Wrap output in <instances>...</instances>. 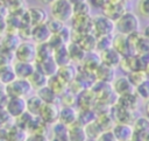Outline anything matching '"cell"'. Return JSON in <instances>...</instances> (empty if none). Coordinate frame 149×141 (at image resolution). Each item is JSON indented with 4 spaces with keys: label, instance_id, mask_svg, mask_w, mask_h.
<instances>
[{
    "label": "cell",
    "instance_id": "cell-31",
    "mask_svg": "<svg viewBox=\"0 0 149 141\" xmlns=\"http://www.w3.org/2000/svg\"><path fill=\"white\" fill-rule=\"evenodd\" d=\"M47 26H48V28L50 29V31L54 35V34H58L63 29L64 23L61 22V21H58V20H56V19H54V17H51V19H49L47 21Z\"/></svg>",
    "mask_w": 149,
    "mask_h": 141
},
{
    "label": "cell",
    "instance_id": "cell-14",
    "mask_svg": "<svg viewBox=\"0 0 149 141\" xmlns=\"http://www.w3.org/2000/svg\"><path fill=\"white\" fill-rule=\"evenodd\" d=\"M59 122L70 127L78 121V111L73 106H63L59 111Z\"/></svg>",
    "mask_w": 149,
    "mask_h": 141
},
{
    "label": "cell",
    "instance_id": "cell-17",
    "mask_svg": "<svg viewBox=\"0 0 149 141\" xmlns=\"http://www.w3.org/2000/svg\"><path fill=\"white\" fill-rule=\"evenodd\" d=\"M68 139H69V141H87L88 136H87L85 127L83 125L76 122L74 125L69 127Z\"/></svg>",
    "mask_w": 149,
    "mask_h": 141
},
{
    "label": "cell",
    "instance_id": "cell-9",
    "mask_svg": "<svg viewBox=\"0 0 149 141\" xmlns=\"http://www.w3.org/2000/svg\"><path fill=\"white\" fill-rule=\"evenodd\" d=\"M113 48L122 56V57H127L130 55H134L133 52V47L130 44L129 37L125 36V35H120L116 34L115 36H113Z\"/></svg>",
    "mask_w": 149,
    "mask_h": 141
},
{
    "label": "cell",
    "instance_id": "cell-34",
    "mask_svg": "<svg viewBox=\"0 0 149 141\" xmlns=\"http://www.w3.org/2000/svg\"><path fill=\"white\" fill-rule=\"evenodd\" d=\"M7 31H8V26L6 17H0V40L7 34Z\"/></svg>",
    "mask_w": 149,
    "mask_h": 141
},
{
    "label": "cell",
    "instance_id": "cell-2",
    "mask_svg": "<svg viewBox=\"0 0 149 141\" xmlns=\"http://www.w3.org/2000/svg\"><path fill=\"white\" fill-rule=\"evenodd\" d=\"M50 14L51 17L65 23L73 19L74 6L70 2V0H55L50 5Z\"/></svg>",
    "mask_w": 149,
    "mask_h": 141
},
{
    "label": "cell",
    "instance_id": "cell-19",
    "mask_svg": "<svg viewBox=\"0 0 149 141\" xmlns=\"http://www.w3.org/2000/svg\"><path fill=\"white\" fill-rule=\"evenodd\" d=\"M28 132L17 126L15 122L7 127V140L8 141H26Z\"/></svg>",
    "mask_w": 149,
    "mask_h": 141
},
{
    "label": "cell",
    "instance_id": "cell-26",
    "mask_svg": "<svg viewBox=\"0 0 149 141\" xmlns=\"http://www.w3.org/2000/svg\"><path fill=\"white\" fill-rule=\"evenodd\" d=\"M36 93L45 104H54V103H56V99L58 98V96L48 85L42 87V89H40V90H37Z\"/></svg>",
    "mask_w": 149,
    "mask_h": 141
},
{
    "label": "cell",
    "instance_id": "cell-39",
    "mask_svg": "<svg viewBox=\"0 0 149 141\" xmlns=\"http://www.w3.org/2000/svg\"><path fill=\"white\" fill-rule=\"evenodd\" d=\"M3 89H5V86H3V84H2V82L0 79V90H3Z\"/></svg>",
    "mask_w": 149,
    "mask_h": 141
},
{
    "label": "cell",
    "instance_id": "cell-8",
    "mask_svg": "<svg viewBox=\"0 0 149 141\" xmlns=\"http://www.w3.org/2000/svg\"><path fill=\"white\" fill-rule=\"evenodd\" d=\"M59 111L61 107H58V105L56 103L54 104H44L41 113H40V118L42 119V121L45 125H54L56 122H58L59 120Z\"/></svg>",
    "mask_w": 149,
    "mask_h": 141
},
{
    "label": "cell",
    "instance_id": "cell-12",
    "mask_svg": "<svg viewBox=\"0 0 149 141\" xmlns=\"http://www.w3.org/2000/svg\"><path fill=\"white\" fill-rule=\"evenodd\" d=\"M36 68H37L36 64L30 62L15 61L13 63V69L15 71V75L17 78H21V79H29L35 72Z\"/></svg>",
    "mask_w": 149,
    "mask_h": 141
},
{
    "label": "cell",
    "instance_id": "cell-24",
    "mask_svg": "<svg viewBox=\"0 0 149 141\" xmlns=\"http://www.w3.org/2000/svg\"><path fill=\"white\" fill-rule=\"evenodd\" d=\"M133 127H134V134L146 136L149 133V119L147 117L136 118L134 120Z\"/></svg>",
    "mask_w": 149,
    "mask_h": 141
},
{
    "label": "cell",
    "instance_id": "cell-1",
    "mask_svg": "<svg viewBox=\"0 0 149 141\" xmlns=\"http://www.w3.org/2000/svg\"><path fill=\"white\" fill-rule=\"evenodd\" d=\"M116 34L132 36L140 30V19L134 12H123L115 21Z\"/></svg>",
    "mask_w": 149,
    "mask_h": 141
},
{
    "label": "cell",
    "instance_id": "cell-32",
    "mask_svg": "<svg viewBox=\"0 0 149 141\" xmlns=\"http://www.w3.org/2000/svg\"><path fill=\"white\" fill-rule=\"evenodd\" d=\"M26 141H50V139L47 136L44 132L41 133H30L28 134Z\"/></svg>",
    "mask_w": 149,
    "mask_h": 141
},
{
    "label": "cell",
    "instance_id": "cell-29",
    "mask_svg": "<svg viewBox=\"0 0 149 141\" xmlns=\"http://www.w3.org/2000/svg\"><path fill=\"white\" fill-rule=\"evenodd\" d=\"M135 93L140 99H143L144 101L149 100V77L135 87Z\"/></svg>",
    "mask_w": 149,
    "mask_h": 141
},
{
    "label": "cell",
    "instance_id": "cell-30",
    "mask_svg": "<svg viewBox=\"0 0 149 141\" xmlns=\"http://www.w3.org/2000/svg\"><path fill=\"white\" fill-rule=\"evenodd\" d=\"M135 8L139 16L149 20V0H137Z\"/></svg>",
    "mask_w": 149,
    "mask_h": 141
},
{
    "label": "cell",
    "instance_id": "cell-23",
    "mask_svg": "<svg viewBox=\"0 0 149 141\" xmlns=\"http://www.w3.org/2000/svg\"><path fill=\"white\" fill-rule=\"evenodd\" d=\"M48 86L59 97L61 94H63V93L66 91L68 84H66L58 75H55V76H52V77L49 78V80H48Z\"/></svg>",
    "mask_w": 149,
    "mask_h": 141
},
{
    "label": "cell",
    "instance_id": "cell-21",
    "mask_svg": "<svg viewBox=\"0 0 149 141\" xmlns=\"http://www.w3.org/2000/svg\"><path fill=\"white\" fill-rule=\"evenodd\" d=\"M54 58H55V61H56V63L58 64L59 68L70 64L71 63V58H70V55H69L68 44L55 49L54 50Z\"/></svg>",
    "mask_w": 149,
    "mask_h": 141
},
{
    "label": "cell",
    "instance_id": "cell-38",
    "mask_svg": "<svg viewBox=\"0 0 149 141\" xmlns=\"http://www.w3.org/2000/svg\"><path fill=\"white\" fill-rule=\"evenodd\" d=\"M37 1H40V2L43 3V5H49V6H50L55 0H37Z\"/></svg>",
    "mask_w": 149,
    "mask_h": 141
},
{
    "label": "cell",
    "instance_id": "cell-27",
    "mask_svg": "<svg viewBox=\"0 0 149 141\" xmlns=\"http://www.w3.org/2000/svg\"><path fill=\"white\" fill-rule=\"evenodd\" d=\"M16 75H15V71L13 69V64L12 65H7L2 69H0V79L3 84V86L10 84L12 82H14L16 79Z\"/></svg>",
    "mask_w": 149,
    "mask_h": 141
},
{
    "label": "cell",
    "instance_id": "cell-28",
    "mask_svg": "<svg viewBox=\"0 0 149 141\" xmlns=\"http://www.w3.org/2000/svg\"><path fill=\"white\" fill-rule=\"evenodd\" d=\"M68 132H69V127L65 126L62 122H56L52 125L51 128V134L54 139H58V140H66L68 139Z\"/></svg>",
    "mask_w": 149,
    "mask_h": 141
},
{
    "label": "cell",
    "instance_id": "cell-22",
    "mask_svg": "<svg viewBox=\"0 0 149 141\" xmlns=\"http://www.w3.org/2000/svg\"><path fill=\"white\" fill-rule=\"evenodd\" d=\"M48 80H49V78L38 68H36V70L33 73V76L29 78V82H30L33 89L36 90V91L40 90V89H42V87H44V86H47L48 85Z\"/></svg>",
    "mask_w": 149,
    "mask_h": 141
},
{
    "label": "cell",
    "instance_id": "cell-13",
    "mask_svg": "<svg viewBox=\"0 0 149 141\" xmlns=\"http://www.w3.org/2000/svg\"><path fill=\"white\" fill-rule=\"evenodd\" d=\"M51 36H52V33L48 28L47 23L35 26V27L31 28V40L36 44H42V43L49 42Z\"/></svg>",
    "mask_w": 149,
    "mask_h": 141
},
{
    "label": "cell",
    "instance_id": "cell-40",
    "mask_svg": "<svg viewBox=\"0 0 149 141\" xmlns=\"http://www.w3.org/2000/svg\"><path fill=\"white\" fill-rule=\"evenodd\" d=\"M144 141H149V133L146 135V139H144Z\"/></svg>",
    "mask_w": 149,
    "mask_h": 141
},
{
    "label": "cell",
    "instance_id": "cell-37",
    "mask_svg": "<svg viewBox=\"0 0 149 141\" xmlns=\"http://www.w3.org/2000/svg\"><path fill=\"white\" fill-rule=\"evenodd\" d=\"M87 0H70V2L73 5V6H77V5H80V3H84L86 2Z\"/></svg>",
    "mask_w": 149,
    "mask_h": 141
},
{
    "label": "cell",
    "instance_id": "cell-25",
    "mask_svg": "<svg viewBox=\"0 0 149 141\" xmlns=\"http://www.w3.org/2000/svg\"><path fill=\"white\" fill-rule=\"evenodd\" d=\"M54 56V49L51 48V45L47 42V43H42V44H37V55H36V63H41L50 57Z\"/></svg>",
    "mask_w": 149,
    "mask_h": 141
},
{
    "label": "cell",
    "instance_id": "cell-7",
    "mask_svg": "<svg viewBox=\"0 0 149 141\" xmlns=\"http://www.w3.org/2000/svg\"><path fill=\"white\" fill-rule=\"evenodd\" d=\"M5 110L8 112V114L16 120L21 115H23L27 112V101L26 98H20V97H12L8 98L7 104Z\"/></svg>",
    "mask_w": 149,
    "mask_h": 141
},
{
    "label": "cell",
    "instance_id": "cell-41",
    "mask_svg": "<svg viewBox=\"0 0 149 141\" xmlns=\"http://www.w3.org/2000/svg\"><path fill=\"white\" fill-rule=\"evenodd\" d=\"M1 127H3V126H2V124H1V121H0V128H1Z\"/></svg>",
    "mask_w": 149,
    "mask_h": 141
},
{
    "label": "cell",
    "instance_id": "cell-18",
    "mask_svg": "<svg viewBox=\"0 0 149 141\" xmlns=\"http://www.w3.org/2000/svg\"><path fill=\"white\" fill-rule=\"evenodd\" d=\"M36 65H37V68H38L48 78H50V77L57 75V73H58V70H59V66H58V64L56 63L54 56L50 57V58H48V59H45V61H43V62H41V63H36Z\"/></svg>",
    "mask_w": 149,
    "mask_h": 141
},
{
    "label": "cell",
    "instance_id": "cell-16",
    "mask_svg": "<svg viewBox=\"0 0 149 141\" xmlns=\"http://www.w3.org/2000/svg\"><path fill=\"white\" fill-rule=\"evenodd\" d=\"M26 101H27V112L33 114V115H36L38 117L43 106H44V101L37 96V93L35 94H30L29 97L26 98Z\"/></svg>",
    "mask_w": 149,
    "mask_h": 141
},
{
    "label": "cell",
    "instance_id": "cell-3",
    "mask_svg": "<svg viewBox=\"0 0 149 141\" xmlns=\"http://www.w3.org/2000/svg\"><path fill=\"white\" fill-rule=\"evenodd\" d=\"M115 31V22L106 15H97L92 17V34L97 37L109 36Z\"/></svg>",
    "mask_w": 149,
    "mask_h": 141
},
{
    "label": "cell",
    "instance_id": "cell-36",
    "mask_svg": "<svg viewBox=\"0 0 149 141\" xmlns=\"http://www.w3.org/2000/svg\"><path fill=\"white\" fill-rule=\"evenodd\" d=\"M144 112H146V117L149 119V100H146L144 103Z\"/></svg>",
    "mask_w": 149,
    "mask_h": 141
},
{
    "label": "cell",
    "instance_id": "cell-5",
    "mask_svg": "<svg viewBox=\"0 0 149 141\" xmlns=\"http://www.w3.org/2000/svg\"><path fill=\"white\" fill-rule=\"evenodd\" d=\"M14 55H15V61L35 63L36 55H37V44L35 42L28 41V40L21 41V43L16 48Z\"/></svg>",
    "mask_w": 149,
    "mask_h": 141
},
{
    "label": "cell",
    "instance_id": "cell-20",
    "mask_svg": "<svg viewBox=\"0 0 149 141\" xmlns=\"http://www.w3.org/2000/svg\"><path fill=\"white\" fill-rule=\"evenodd\" d=\"M66 84H70L72 82H74V79L77 78V70H76V66L73 64H68V65H64V66H61L59 70H58V73H57Z\"/></svg>",
    "mask_w": 149,
    "mask_h": 141
},
{
    "label": "cell",
    "instance_id": "cell-11",
    "mask_svg": "<svg viewBox=\"0 0 149 141\" xmlns=\"http://www.w3.org/2000/svg\"><path fill=\"white\" fill-rule=\"evenodd\" d=\"M99 55H100L101 63L109 66V68H113V69L121 65V62H122V58H123L113 47L107 49V50H104V51L99 52Z\"/></svg>",
    "mask_w": 149,
    "mask_h": 141
},
{
    "label": "cell",
    "instance_id": "cell-35",
    "mask_svg": "<svg viewBox=\"0 0 149 141\" xmlns=\"http://www.w3.org/2000/svg\"><path fill=\"white\" fill-rule=\"evenodd\" d=\"M7 100H8V96H7V93L5 92V89H3V90H0V110L6 107Z\"/></svg>",
    "mask_w": 149,
    "mask_h": 141
},
{
    "label": "cell",
    "instance_id": "cell-33",
    "mask_svg": "<svg viewBox=\"0 0 149 141\" xmlns=\"http://www.w3.org/2000/svg\"><path fill=\"white\" fill-rule=\"evenodd\" d=\"M95 141H118V140H116L114 133L112 132V129H106L98 136V139Z\"/></svg>",
    "mask_w": 149,
    "mask_h": 141
},
{
    "label": "cell",
    "instance_id": "cell-6",
    "mask_svg": "<svg viewBox=\"0 0 149 141\" xmlns=\"http://www.w3.org/2000/svg\"><path fill=\"white\" fill-rule=\"evenodd\" d=\"M111 86H112L113 92L116 96H119V97L135 93V86L130 82V79L128 78V76H119V77H115V79L112 82Z\"/></svg>",
    "mask_w": 149,
    "mask_h": 141
},
{
    "label": "cell",
    "instance_id": "cell-15",
    "mask_svg": "<svg viewBox=\"0 0 149 141\" xmlns=\"http://www.w3.org/2000/svg\"><path fill=\"white\" fill-rule=\"evenodd\" d=\"M28 14H29V20H30L31 27L44 24L49 20L45 10L41 7H30V8H28Z\"/></svg>",
    "mask_w": 149,
    "mask_h": 141
},
{
    "label": "cell",
    "instance_id": "cell-4",
    "mask_svg": "<svg viewBox=\"0 0 149 141\" xmlns=\"http://www.w3.org/2000/svg\"><path fill=\"white\" fill-rule=\"evenodd\" d=\"M33 86L29 82V79H21L16 78L14 82L5 86V92L7 93L8 98L12 97H20V98H27L30 94H33Z\"/></svg>",
    "mask_w": 149,
    "mask_h": 141
},
{
    "label": "cell",
    "instance_id": "cell-10",
    "mask_svg": "<svg viewBox=\"0 0 149 141\" xmlns=\"http://www.w3.org/2000/svg\"><path fill=\"white\" fill-rule=\"evenodd\" d=\"M112 132L118 141H132L134 136V127L130 124L116 122L112 127Z\"/></svg>",
    "mask_w": 149,
    "mask_h": 141
}]
</instances>
